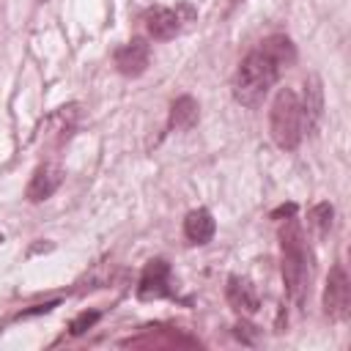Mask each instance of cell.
<instances>
[{"label": "cell", "mask_w": 351, "mask_h": 351, "mask_svg": "<svg viewBox=\"0 0 351 351\" xmlns=\"http://www.w3.org/2000/svg\"><path fill=\"white\" fill-rule=\"evenodd\" d=\"M280 247H282V282L288 296L302 304L310 293V277H313V266H310V250L302 233V225L288 217V222L280 228Z\"/></svg>", "instance_id": "obj_1"}, {"label": "cell", "mask_w": 351, "mask_h": 351, "mask_svg": "<svg viewBox=\"0 0 351 351\" xmlns=\"http://www.w3.org/2000/svg\"><path fill=\"white\" fill-rule=\"evenodd\" d=\"M282 66L263 49H252L236 69V77H233V96L239 104L244 107H258L266 93L271 90V85L277 82Z\"/></svg>", "instance_id": "obj_2"}, {"label": "cell", "mask_w": 351, "mask_h": 351, "mask_svg": "<svg viewBox=\"0 0 351 351\" xmlns=\"http://www.w3.org/2000/svg\"><path fill=\"white\" fill-rule=\"evenodd\" d=\"M269 126H271V140L282 148V151H293L307 126H304V110H302V99L291 90L282 88L274 101H271V112H269Z\"/></svg>", "instance_id": "obj_3"}, {"label": "cell", "mask_w": 351, "mask_h": 351, "mask_svg": "<svg viewBox=\"0 0 351 351\" xmlns=\"http://www.w3.org/2000/svg\"><path fill=\"white\" fill-rule=\"evenodd\" d=\"M348 304H351V282L346 269L337 263L329 269L326 277V288H324V313L332 321H343L348 315Z\"/></svg>", "instance_id": "obj_4"}, {"label": "cell", "mask_w": 351, "mask_h": 351, "mask_svg": "<svg viewBox=\"0 0 351 351\" xmlns=\"http://www.w3.org/2000/svg\"><path fill=\"white\" fill-rule=\"evenodd\" d=\"M140 299H165L170 296V266L165 258H154L145 263L140 282H137Z\"/></svg>", "instance_id": "obj_5"}, {"label": "cell", "mask_w": 351, "mask_h": 351, "mask_svg": "<svg viewBox=\"0 0 351 351\" xmlns=\"http://www.w3.org/2000/svg\"><path fill=\"white\" fill-rule=\"evenodd\" d=\"M60 184H63V170H60V165L44 162V165H38V167L33 170L30 184H27V189H25V197H27L30 203H41V200L52 197Z\"/></svg>", "instance_id": "obj_6"}, {"label": "cell", "mask_w": 351, "mask_h": 351, "mask_svg": "<svg viewBox=\"0 0 351 351\" xmlns=\"http://www.w3.org/2000/svg\"><path fill=\"white\" fill-rule=\"evenodd\" d=\"M148 60H151V47L143 38H132L115 49V69L123 77H140L148 69Z\"/></svg>", "instance_id": "obj_7"}, {"label": "cell", "mask_w": 351, "mask_h": 351, "mask_svg": "<svg viewBox=\"0 0 351 351\" xmlns=\"http://www.w3.org/2000/svg\"><path fill=\"white\" fill-rule=\"evenodd\" d=\"M225 296H228V304H230L236 313H241V315H252V313H258V307H261V299H258V291H255L252 280L239 277V274H233V277L228 280Z\"/></svg>", "instance_id": "obj_8"}, {"label": "cell", "mask_w": 351, "mask_h": 351, "mask_svg": "<svg viewBox=\"0 0 351 351\" xmlns=\"http://www.w3.org/2000/svg\"><path fill=\"white\" fill-rule=\"evenodd\" d=\"M214 230H217L214 217L206 208H195L184 219V236H186L189 244H206V241H211Z\"/></svg>", "instance_id": "obj_9"}, {"label": "cell", "mask_w": 351, "mask_h": 351, "mask_svg": "<svg viewBox=\"0 0 351 351\" xmlns=\"http://www.w3.org/2000/svg\"><path fill=\"white\" fill-rule=\"evenodd\" d=\"M145 27H148L151 38L167 41V38H173V36L178 33L181 19H178V14L170 11V8H154V11H148V16H145Z\"/></svg>", "instance_id": "obj_10"}, {"label": "cell", "mask_w": 351, "mask_h": 351, "mask_svg": "<svg viewBox=\"0 0 351 351\" xmlns=\"http://www.w3.org/2000/svg\"><path fill=\"white\" fill-rule=\"evenodd\" d=\"M200 118V107L192 96H178L173 104H170V118H167V126L173 132H186L197 123Z\"/></svg>", "instance_id": "obj_11"}, {"label": "cell", "mask_w": 351, "mask_h": 351, "mask_svg": "<svg viewBox=\"0 0 351 351\" xmlns=\"http://www.w3.org/2000/svg\"><path fill=\"white\" fill-rule=\"evenodd\" d=\"M304 101H302V110H304V126L313 129L318 121H321V110H324V96H321V82L318 77H310L304 82Z\"/></svg>", "instance_id": "obj_12"}, {"label": "cell", "mask_w": 351, "mask_h": 351, "mask_svg": "<svg viewBox=\"0 0 351 351\" xmlns=\"http://www.w3.org/2000/svg\"><path fill=\"white\" fill-rule=\"evenodd\" d=\"M261 47H263L282 69H288V66L296 60V49H293V44H291L288 36H269V38L261 41Z\"/></svg>", "instance_id": "obj_13"}, {"label": "cell", "mask_w": 351, "mask_h": 351, "mask_svg": "<svg viewBox=\"0 0 351 351\" xmlns=\"http://www.w3.org/2000/svg\"><path fill=\"white\" fill-rule=\"evenodd\" d=\"M332 217H335V208H332V203H315L313 208H310V214H307V225H310V230L318 236V239H324L326 233H329V228H332Z\"/></svg>", "instance_id": "obj_14"}, {"label": "cell", "mask_w": 351, "mask_h": 351, "mask_svg": "<svg viewBox=\"0 0 351 351\" xmlns=\"http://www.w3.org/2000/svg\"><path fill=\"white\" fill-rule=\"evenodd\" d=\"M99 318H101L99 310H85V313H80V315L69 324V332H71V335H82V332H88Z\"/></svg>", "instance_id": "obj_15"}, {"label": "cell", "mask_w": 351, "mask_h": 351, "mask_svg": "<svg viewBox=\"0 0 351 351\" xmlns=\"http://www.w3.org/2000/svg\"><path fill=\"white\" fill-rule=\"evenodd\" d=\"M233 335H236V337H239L241 343L252 346V343H255V335H258V332H255V326H252V324H247V321H239V324H236V332H233Z\"/></svg>", "instance_id": "obj_16"}, {"label": "cell", "mask_w": 351, "mask_h": 351, "mask_svg": "<svg viewBox=\"0 0 351 351\" xmlns=\"http://www.w3.org/2000/svg\"><path fill=\"white\" fill-rule=\"evenodd\" d=\"M58 302H44V304H33L30 310H22L16 318H30V315H41V313H49L52 307H55Z\"/></svg>", "instance_id": "obj_17"}, {"label": "cell", "mask_w": 351, "mask_h": 351, "mask_svg": "<svg viewBox=\"0 0 351 351\" xmlns=\"http://www.w3.org/2000/svg\"><path fill=\"white\" fill-rule=\"evenodd\" d=\"M293 214H296V206H293V203H288V206H280L271 217H274V219H280V217H293Z\"/></svg>", "instance_id": "obj_18"}]
</instances>
